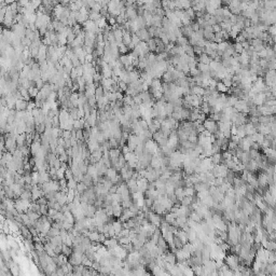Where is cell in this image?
<instances>
[{"instance_id":"obj_1","label":"cell","mask_w":276,"mask_h":276,"mask_svg":"<svg viewBox=\"0 0 276 276\" xmlns=\"http://www.w3.org/2000/svg\"><path fill=\"white\" fill-rule=\"evenodd\" d=\"M203 126L206 131L209 132V133L213 134H213H216V132L218 131L217 122L213 121V120H210V119H206V120L203 122Z\"/></svg>"},{"instance_id":"obj_2","label":"cell","mask_w":276,"mask_h":276,"mask_svg":"<svg viewBox=\"0 0 276 276\" xmlns=\"http://www.w3.org/2000/svg\"><path fill=\"white\" fill-rule=\"evenodd\" d=\"M87 148H88V150H90V152H95L96 150H98L99 149V144L97 142L96 139H93V138H88L87 139Z\"/></svg>"},{"instance_id":"obj_3","label":"cell","mask_w":276,"mask_h":276,"mask_svg":"<svg viewBox=\"0 0 276 276\" xmlns=\"http://www.w3.org/2000/svg\"><path fill=\"white\" fill-rule=\"evenodd\" d=\"M135 35L138 37V38L140 39V41H145V42H147V41L150 39V36H149V34H148V30H147V28L139 29V30H138V31H137Z\"/></svg>"},{"instance_id":"obj_4","label":"cell","mask_w":276,"mask_h":276,"mask_svg":"<svg viewBox=\"0 0 276 276\" xmlns=\"http://www.w3.org/2000/svg\"><path fill=\"white\" fill-rule=\"evenodd\" d=\"M244 130H245V134H246V136H251V135H253V134L258 133L257 128H256L255 125L251 124L250 122H247V123L244 125Z\"/></svg>"},{"instance_id":"obj_5","label":"cell","mask_w":276,"mask_h":276,"mask_svg":"<svg viewBox=\"0 0 276 276\" xmlns=\"http://www.w3.org/2000/svg\"><path fill=\"white\" fill-rule=\"evenodd\" d=\"M27 104L28 102H26L25 99H17L16 100V102H15V109L17 110V111H25L26 109H27Z\"/></svg>"},{"instance_id":"obj_6","label":"cell","mask_w":276,"mask_h":276,"mask_svg":"<svg viewBox=\"0 0 276 276\" xmlns=\"http://www.w3.org/2000/svg\"><path fill=\"white\" fill-rule=\"evenodd\" d=\"M29 207L28 201H25V200H19V202L16 203V209L19 211H26V209Z\"/></svg>"},{"instance_id":"obj_7","label":"cell","mask_w":276,"mask_h":276,"mask_svg":"<svg viewBox=\"0 0 276 276\" xmlns=\"http://www.w3.org/2000/svg\"><path fill=\"white\" fill-rule=\"evenodd\" d=\"M41 149V144L40 141H33L31 145H30V152L34 155H36L38 153V151Z\"/></svg>"},{"instance_id":"obj_8","label":"cell","mask_w":276,"mask_h":276,"mask_svg":"<svg viewBox=\"0 0 276 276\" xmlns=\"http://www.w3.org/2000/svg\"><path fill=\"white\" fill-rule=\"evenodd\" d=\"M196 68H198V70L200 71V73H208L210 71L208 65H204V64H201V63H198Z\"/></svg>"},{"instance_id":"obj_9","label":"cell","mask_w":276,"mask_h":276,"mask_svg":"<svg viewBox=\"0 0 276 276\" xmlns=\"http://www.w3.org/2000/svg\"><path fill=\"white\" fill-rule=\"evenodd\" d=\"M210 61H211V58L209 57L208 55H206V54H202L201 56H199V63L201 64H204V65H209V63H210Z\"/></svg>"},{"instance_id":"obj_10","label":"cell","mask_w":276,"mask_h":276,"mask_svg":"<svg viewBox=\"0 0 276 276\" xmlns=\"http://www.w3.org/2000/svg\"><path fill=\"white\" fill-rule=\"evenodd\" d=\"M200 110H201V113H204L205 116L206 114H209L210 113V107L207 102H203L201 107H200Z\"/></svg>"},{"instance_id":"obj_11","label":"cell","mask_w":276,"mask_h":276,"mask_svg":"<svg viewBox=\"0 0 276 276\" xmlns=\"http://www.w3.org/2000/svg\"><path fill=\"white\" fill-rule=\"evenodd\" d=\"M216 91H217V92H219L220 94H224V93L228 92L229 88H227V87L224 86L222 83H221V81H220V82H217V85H216Z\"/></svg>"},{"instance_id":"obj_12","label":"cell","mask_w":276,"mask_h":276,"mask_svg":"<svg viewBox=\"0 0 276 276\" xmlns=\"http://www.w3.org/2000/svg\"><path fill=\"white\" fill-rule=\"evenodd\" d=\"M233 50H234V53L236 54H242L243 51H244V49H243L242 47V43H238V42H235V43L233 44Z\"/></svg>"},{"instance_id":"obj_13","label":"cell","mask_w":276,"mask_h":276,"mask_svg":"<svg viewBox=\"0 0 276 276\" xmlns=\"http://www.w3.org/2000/svg\"><path fill=\"white\" fill-rule=\"evenodd\" d=\"M162 78H163V80H164V83H172L173 82V77H172V73H170L168 71H166V72L163 73V76H162Z\"/></svg>"},{"instance_id":"obj_14","label":"cell","mask_w":276,"mask_h":276,"mask_svg":"<svg viewBox=\"0 0 276 276\" xmlns=\"http://www.w3.org/2000/svg\"><path fill=\"white\" fill-rule=\"evenodd\" d=\"M88 239L91 242H98L99 241V233L90 232V234H88Z\"/></svg>"},{"instance_id":"obj_15","label":"cell","mask_w":276,"mask_h":276,"mask_svg":"<svg viewBox=\"0 0 276 276\" xmlns=\"http://www.w3.org/2000/svg\"><path fill=\"white\" fill-rule=\"evenodd\" d=\"M39 93V90L36 86H30L28 88V95L29 97H37Z\"/></svg>"},{"instance_id":"obj_16","label":"cell","mask_w":276,"mask_h":276,"mask_svg":"<svg viewBox=\"0 0 276 276\" xmlns=\"http://www.w3.org/2000/svg\"><path fill=\"white\" fill-rule=\"evenodd\" d=\"M70 62H71V64H72V67L73 68H77L79 67L81 64H80V62H79V59H78V57L74 55V53H73V55L70 57Z\"/></svg>"},{"instance_id":"obj_17","label":"cell","mask_w":276,"mask_h":276,"mask_svg":"<svg viewBox=\"0 0 276 276\" xmlns=\"http://www.w3.org/2000/svg\"><path fill=\"white\" fill-rule=\"evenodd\" d=\"M112 227H113V230H114L116 234H118V233H120L122 231V224L119 221H116V222L112 223Z\"/></svg>"},{"instance_id":"obj_18","label":"cell","mask_w":276,"mask_h":276,"mask_svg":"<svg viewBox=\"0 0 276 276\" xmlns=\"http://www.w3.org/2000/svg\"><path fill=\"white\" fill-rule=\"evenodd\" d=\"M184 196H191V198H193L194 189L192 188V187H191V188H184Z\"/></svg>"},{"instance_id":"obj_19","label":"cell","mask_w":276,"mask_h":276,"mask_svg":"<svg viewBox=\"0 0 276 276\" xmlns=\"http://www.w3.org/2000/svg\"><path fill=\"white\" fill-rule=\"evenodd\" d=\"M211 28H213V34H217V33H220V31H221V27H220V25H219V24L213 25V26H211Z\"/></svg>"},{"instance_id":"obj_20","label":"cell","mask_w":276,"mask_h":276,"mask_svg":"<svg viewBox=\"0 0 276 276\" xmlns=\"http://www.w3.org/2000/svg\"><path fill=\"white\" fill-rule=\"evenodd\" d=\"M76 72H77L78 78L82 77V76H83V67H82V65H80L79 67L76 68Z\"/></svg>"},{"instance_id":"obj_21","label":"cell","mask_w":276,"mask_h":276,"mask_svg":"<svg viewBox=\"0 0 276 276\" xmlns=\"http://www.w3.org/2000/svg\"><path fill=\"white\" fill-rule=\"evenodd\" d=\"M5 10H7V8H2V9H0V23H2V22L5 21Z\"/></svg>"}]
</instances>
